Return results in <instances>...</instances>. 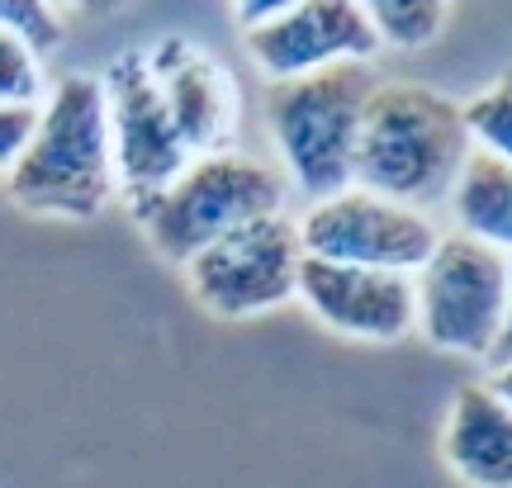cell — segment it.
Here are the masks:
<instances>
[{
	"mask_svg": "<svg viewBox=\"0 0 512 488\" xmlns=\"http://www.w3.org/2000/svg\"><path fill=\"white\" fill-rule=\"evenodd\" d=\"M19 209L48 218H95L114 199L110 119L100 76L72 72L43 95L34 133L5 171Z\"/></svg>",
	"mask_w": 512,
	"mask_h": 488,
	"instance_id": "obj_1",
	"label": "cell"
},
{
	"mask_svg": "<svg viewBox=\"0 0 512 488\" xmlns=\"http://www.w3.org/2000/svg\"><path fill=\"white\" fill-rule=\"evenodd\" d=\"M470 157V138L460 128V105L427 86H375L361 114L356 138V176L370 195L394 199L403 209H427L451 195L456 171Z\"/></svg>",
	"mask_w": 512,
	"mask_h": 488,
	"instance_id": "obj_2",
	"label": "cell"
},
{
	"mask_svg": "<svg viewBox=\"0 0 512 488\" xmlns=\"http://www.w3.org/2000/svg\"><path fill=\"white\" fill-rule=\"evenodd\" d=\"M370 91H375V72L366 62H342L328 72L271 81L266 128H271L290 181L313 204L351 190L356 138H361V114H366Z\"/></svg>",
	"mask_w": 512,
	"mask_h": 488,
	"instance_id": "obj_3",
	"label": "cell"
},
{
	"mask_svg": "<svg viewBox=\"0 0 512 488\" xmlns=\"http://www.w3.org/2000/svg\"><path fill=\"white\" fill-rule=\"evenodd\" d=\"M271 214H285V176L242 152H214L185 166L138 214V223L166 261L185 266L223 233Z\"/></svg>",
	"mask_w": 512,
	"mask_h": 488,
	"instance_id": "obj_4",
	"label": "cell"
},
{
	"mask_svg": "<svg viewBox=\"0 0 512 488\" xmlns=\"http://www.w3.org/2000/svg\"><path fill=\"white\" fill-rule=\"evenodd\" d=\"M413 327L441 351L484 356L508 327V252L475 237H437L413 275Z\"/></svg>",
	"mask_w": 512,
	"mask_h": 488,
	"instance_id": "obj_5",
	"label": "cell"
},
{
	"mask_svg": "<svg viewBox=\"0 0 512 488\" xmlns=\"http://www.w3.org/2000/svg\"><path fill=\"white\" fill-rule=\"evenodd\" d=\"M299 261H304V247H299L294 218L271 214L223 233L219 242L190 256L181 271L190 280V294L209 313L252 318V313H266V308L294 299Z\"/></svg>",
	"mask_w": 512,
	"mask_h": 488,
	"instance_id": "obj_6",
	"label": "cell"
},
{
	"mask_svg": "<svg viewBox=\"0 0 512 488\" xmlns=\"http://www.w3.org/2000/svg\"><path fill=\"white\" fill-rule=\"evenodd\" d=\"M294 228H299L304 256H313V261L366 266V271H394V275H418L441 237L427 214L370 195L361 185L309 204V214L299 218Z\"/></svg>",
	"mask_w": 512,
	"mask_h": 488,
	"instance_id": "obj_7",
	"label": "cell"
},
{
	"mask_svg": "<svg viewBox=\"0 0 512 488\" xmlns=\"http://www.w3.org/2000/svg\"><path fill=\"white\" fill-rule=\"evenodd\" d=\"M100 91H105V119H110L114 195H124L138 218L195 157L176 138L143 53L114 57L100 76Z\"/></svg>",
	"mask_w": 512,
	"mask_h": 488,
	"instance_id": "obj_8",
	"label": "cell"
},
{
	"mask_svg": "<svg viewBox=\"0 0 512 488\" xmlns=\"http://www.w3.org/2000/svg\"><path fill=\"white\" fill-rule=\"evenodd\" d=\"M147 57L152 86L162 95L171 128L185 143L190 157H214V152H233V133H238V86L233 72L219 57H209L200 43L190 38H162Z\"/></svg>",
	"mask_w": 512,
	"mask_h": 488,
	"instance_id": "obj_9",
	"label": "cell"
},
{
	"mask_svg": "<svg viewBox=\"0 0 512 488\" xmlns=\"http://www.w3.org/2000/svg\"><path fill=\"white\" fill-rule=\"evenodd\" d=\"M252 62L271 81H294L342 67V62H366L380 43L370 34L366 10L351 0H304L290 5L285 15L247 34Z\"/></svg>",
	"mask_w": 512,
	"mask_h": 488,
	"instance_id": "obj_10",
	"label": "cell"
},
{
	"mask_svg": "<svg viewBox=\"0 0 512 488\" xmlns=\"http://www.w3.org/2000/svg\"><path fill=\"white\" fill-rule=\"evenodd\" d=\"M294 294L313 308L318 323L337 327L366 342H399L413 332V275L366 271V266H332V261H299Z\"/></svg>",
	"mask_w": 512,
	"mask_h": 488,
	"instance_id": "obj_11",
	"label": "cell"
},
{
	"mask_svg": "<svg viewBox=\"0 0 512 488\" xmlns=\"http://www.w3.org/2000/svg\"><path fill=\"white\" fill-rule=\"evenodd\" d=\"M441 455L456 479L470 488H512V413L508 384H465L451 403Z\"/></svg>",
	"mask_w": 512,
	"mask_h": 488,
	"instance_id": "obj_12",
	"label": "cell"
},
{
	"mask_svg": "<svg viewBox=\"0 0 512 488\" xmlns=\"http://www.w3.org/2000/svg\"><path fill=\"white\" fill-rule=\"evenodd\" d=\"M451 209H456L460 237H475L484 247L508 252L512 242V166L503 157L475 152L451 181Z\"/></svg>",
	"mask_w": 512,
	"mask_h": 488,
	"instance_id": "obj_13",
	"label": "cell"
},
{
	"mask_svg": "<svg viewBox=\"0 0 512 488\" xmlns=\"http://www.w3.org/2000/svg\"><path fill=\"white\" fill-rule=\"evenodd\" d=\"M361 10L375 43H389V48H427L451 19V10L437 0H370Z\"/></svg>",
	"mask_w": 512,
	"mask_h": 488,
	"instance_id": "obj_14",
	"label": "cell"
},
{
	"mask_svg": "<svg viewBox=\"0 0 512 488\" xmlns=\"http://www.w3.org/2000/svg\"><path fill=\"white\" fill-rule=\"evenodd\" d=\"M460 128L475 152H489V157H503L508 162L512 152V91L508 81H498L489 91H479L470 105H460Z\"/></svg>",
	"mask_w": 512,
	"mask_h": 488,
	"instance_id": "obj_15",
	"label": "cell"
},
{
	"mask_svg": "<svg viewBox=\"0 0 512 488\" xmlns=\"http://www.w3.org/2000/svg\"><path fill=\"white\" fill-rule=\"evenodd\" d=\"M0 29L19 38L38 62L57 53V43H62V15L43 0H0Z\"/></svg>",
	"mask_w": 512,
	"mask_h": 488,
	"instance_id": "obj_16",
	"label": "cell"
},
{
	"mask_svg": "<svg viewBox=\"0 0 512 488\" xmlns=\"http://www.w3.org/2000/svg\"><path fill=\"white\" fill-rule=\"evenodd\" d=\"M43 62H38L19 38L0 29V105L38 109L43 105Z\"/></svg>",
	"mask_w": 512,
	"mask_h": 488,
	"instance_id": "obj_17",
	"label": "cell"
},
{
	"mask_svg": "<svg viewBox=\"0 0 512 488\" xmlns=\"http://www.w3.org/2000/svg\"><path fill=\"white\" fill-rule=\"evenodd\" d=\"M34 119H38V109L0 105V176L19 162V152H24L29 133H34Z\"/></svg>",
	"mask_w": 512,
	"mask_h": 488,
	"instance_id": "obj_18",
	"label": "cell"
},
{
	"mask_svg": "<svg viewBox=\"0 0 512 488\" xmlns=\"http://www.w3.org/2000/svg\"><path fill=\"white\" fill-rule=\"evenodd\" d=\"M294 0H242V5H233V19H238L247 34H256V29H266V24H275V19L290 10Z\"/></svg>",
	"mask_w": 512,
	"mask_h": 488,
	"instance_id": "obj_19",
	"label": "cell"
}]
</instances>
